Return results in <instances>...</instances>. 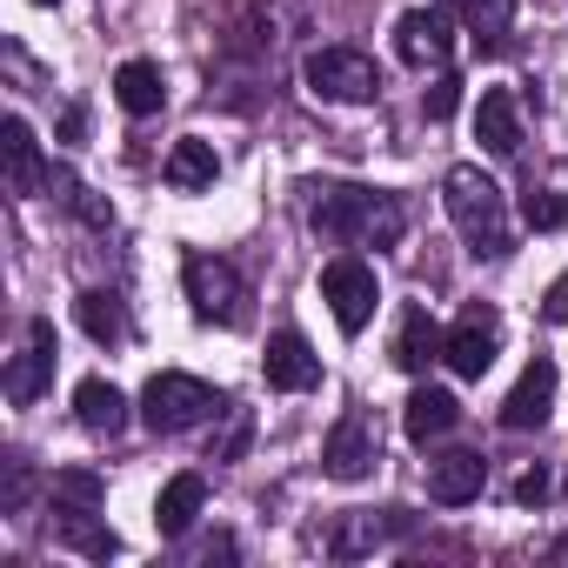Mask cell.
Here are the masks:
<instances>
[{
  "instance_id": "obj_10",
  "label": "cell",
  "mask_w": 568,
  "mask_h": 568,
  "mask_svg": "<svg viewBox=\"0 0 568 568\" xmlns=\"http://www.w3.org/2000/svg\"><path fill=\"white\" fill-rule=\"evenodd\" d=\"M375 462H382V442H375V422L362 415V408H348L335 428H328V448H322V468L335 475V481H368L375 475Z\"/></svg>"
},
{
  "instance_id": "obj_12",
  "label": "cell",
  "mask_w": 568,
  "mask_h": 568,
  "mask_svg": "<svg viewBox=\"0 0 568 568\" xmlns=\"http://www.w3.org/2000/svg\"><path fill=\"white\" fill-rule=\"evenodd\" d=\"M0 161H8V194H41L48 161H41V141H34V128H28V114H8V121H0Z\"/></svg>"
},
{
  "instance_id": "obj_18",
  "label": "cell",
  "mask_w": 568,
  "mask_h": 568,
  "mask_svg": "<svg viewBox=\"0 0 568 568\" xmlns=\"http://www.w3.org/2000/svg\"><path fill=\"white\" fill-rule=\"evenodd\" d=\"M455 422H462V402H455L448 388H415V395H408V408H402L408 442H442Z\"/></svg>"
},
{
  "instance_id": "obj_31",
  "label": "cell",
  "mask_w": 568,
  "mask_h": 568,
  "mask_svg": "<svg viewBox=\"0 0 568 568\" xmlns=\"http://www.w3.org/2000/svg\"><path fill=\"white\" fill-rule=\"evenodd\" d=\"M34 8H61V0H34Z\"/></svg>"
},
{
  "instance_id": "obj_4",
  "label": "cell",
  "mask_w": 568,
  "mask_h": 568,
  "mask_svg": "<svg viewBox=\"0 0 568 568\" xmlns=\"http://www.w3.org/2000/svg\"><path fill=\"white\" fill-rule=\"evenodd\" d=\"M302 81L315 101H335V108H362L382 94V68L362 54V48H315L302 61Z\"/></svg>"
},
{
  "instance_id": "obj_14",
  "label": "cell",
  "mask_w": 568,
  "mask_h": 568,
  "mask_svg": "<svg viewBox=\"0 0 568 568\" xmlns=\"http://www.w3.org/2000/svg\"><path fill=\"white\" fill-rule=\"evenodd\" d=\"M481 481H488V462H481V455H468V448H455V455L428 462V495H435L442 508L475 501V495H481Z\"/></svg>"
},
{
  "instance_id": "obj_29",
  "label": "cell",
  "mask_w": 568,
  "mask_h": 568,
  "mask_svg": "<svg viewBox=\"0 0 568 568\" xmlns=\"http://www.w3.org/2000/svg\"><path fill=\"white\" fill-rule=\"evenodd\" d=\"M548 488H555V481H548V468H528V475L515 481V501H528V508H535V501H548Z\"/></svg>"
},
{
  "instance_id": "obj_8",
  "label": "cell",
  "mask_w": 568,
  "mask_h": 568,
  "mask_svg": "<svg viewBox=\"0 0 568 568\" xmlns=\"http://www.w3.org/2000/svg\"><path fill=\"white\" fill-rule=\"evenodd\" d=\"M395 54L408 61V68H448V54H455V14L442 8H408L402 21H395Z\"/></svg>"
},
{
  "instance_id": "obj_19",
  "label": "cell",
  "mask_w": 568,
  "mask_h": 568,
  "mask_svg": "<svg viewBox=\"0 0 568 568\" xmlns=\"http://www.w3.org/2000/svg\"><path fill=\"white\" fill-rule=\"evenodd\" d=\"M442 348H448V335L435 328V315H428V308H408L402 328H395V362H402L408 375H422L428 362H442Z\"/></svg>"
},
{
  "instance_id": "obj_28",
  "label": "cell",
  "mask_w": 568,
  "mask_h": 568,
  "mask_svg": "<svg viewBox=\"0 0 568 568\" xmlns=\"http://www.w3.org/2000/svg\"><path fill=\"white\" fill-rule=\"evenodd\" d=\"M521 214H528V227H561V221H568V201H561V194H528Z\"/></svg>"
},
{
  "instance_id": "obj_5",
  "label": "cell",
  "mask_w": 568,
  "mask_h": 568,
  "mask_svg": "<svg viewBox=\"0 0 568 568\" xmlns=\"http://www.w3.org/2000/svg\"><path fill=\"white\" fill-rule=\"evenodd\" d=\"M181 288H187V302H194L201 322H221V328H241V322H247V281L234 274V261H221V254H187Z\"/></svg>"
},
{
  "instance_id": "obj_26",
  "label": "cell",
  "mask_w": 568,
  "mask_h": 568,
  "mask_svg": "<svg viewBox=\"0 0 568 568\" xmlns=\"http://www.w3.org/2000/svg\"><path fill=\"white\" fill-rule=\"evenodd\" d=\"M54 508H101V475L61 468V475H54Z\"/></svg>"
},
{
  "instance_id": "obj_17",
  "label": "cell",
  "mask_w": 568,
  "mask_h": 568,
  "mask_svg": "<svg viewBox=\"0 0 568 568\" xmlns=\"http://www.w3.org/2000/svg\"><path fill=\"white\" fill-rule=\"evenodd\" d=\"M74 415H81L88 435H121V428H128V395H121L114 382L88 375V382L74 388Z\"/></svg>"
},
{
  "instance_id": "obj_20",
  "label": "cell",
  "mask_w": 568,
  "mask_h": 568,
  "mask_svg": "<svg viewBox=\"0 0 568 568\" xmlns=\"http://www.w3.org/2000/svg\"><path fill=\"white\" fill-rule=\"evenodd\" d=\"M201 501H207V481H201V475H174V481L154 495V528H161V535H187L194 515H201Z\"/></svg>"
},
{
  "instance_id": "obj_30",
  "label": "cell",
  "mask_w": 568,
  "mask_h": 568,
  "mask_svg": "<svg viewBox=\"0 0 568 568\" xmlns=\"http://www.w3.org/2000/svg\"><path fill=\"white\" fill-rule=\"evenodd\" d=\"M541 308H548V322H568V274L548 288V302H541Z\"/></svg>"
},
{
  "instance_id": "obj_25",
  "label": "cell",
  "mask_w": 568,
  "mask_h": 568,
  "mask_svg": "<svg viewBox=\"0 0 568 568\" xmlns=\"http://www.w3.org/2000/svg\"><path fill=\"white\" fill-rule=\"evenodd\" d=\"M388 528H395V521H375V515H348V521L328 535V555H342V561H348V555H368V548H382V541H388Z\"/></svg>"
},
{
  "instance_id": "obj_2",
  "label": "cell",
  "mask_w": 568,
  "mask_h": 568,
  "mask_svg": "<svg viewBox=\"0 0 568 568\" xmlns=\"http://www.w3.org/2000/svg\"><path fill=\"white\" fill-rule=\"evenodd\" d=\"M442 207L475 254H508V201H501L495 174H481L475 161H455L442 174Z\"/></svg>"
},
{
  "instance_id": "obj_15",
  "label": "cell",
  "mask_w": 568,
  "mask_h": 568,
  "mask_svg": "<svg viewBox=\"0 0 568 568\" xmlns=\"http://www.w3.org/2000/svg\"><path fill=\"white\" fill-rule=\"evenodd\" d=\"M475 141H481L488 154H515V148H521V108H515L508 88H488V94H481V108H475Z\"/></svg>"
},
{
  "instance_id": "obj_11",
  "label": "cell",
  "mask_w": 568,
  "mask_h": 568,
  "mask_svg": "<svg viewBox=\"0 0 568 568\" xmlns=\"http://www.w3.org/2000/svg\"><path fill=\"white\" fill-rule=\"evenodd\" d=\"M54 322L48 315H34L28 322V342H21V355H14V368H8V402L14 408H28V402H41V388L54 382Z\"/></svg>"
},
{
  "instance_id": "obj_16",
  "label": "cell",
  "mask_w": 568,
  "mask_h": 568,
  "mask_svg": "<svg viewBox=\"0 0 568 568\" xmlns=\"http://www.w3.org/2000/svg\"><path fill=\"white\" fill-rule=\"evenodd\" d=\"M114 101H121V114H134V121L161 114V101H168L161 68H154V61H121V68H114Z\"/></svg>"
},
{
  "instance_id": "obj_24",
  "label": "cell",
  "mask_w": 568,
  "mask_h": 568,
  "mask_svg": "<svg viewBox=\"0 0 568 568\" xmlns=\"http://www.w3.org/2000/svg\"><path fill=\"white\" fill-rule=\"evenodd\" d=\"M442 8L462 21V28H475V34H508V21H515V0H442Z\"/></svg>"
},
{
  "instance_id": "obj_7",
  "label": "cell",
  "mask_w": 568,
  "mask_h": 568,
  "mask_svg": "<svg viewBox=\"0 0 568 568\" xmlns=\"http://www.w3.org/2000/svg\"><path fill=\"white\" fill-rule=\"evenodd\" d=\"M495 355H501V315H495L488 302L462 308V322L448 328V348H442V362H448L462 382H481V375L495 368Z\"/></svg>"
},
{
  "instance_id": "obj_27",
  "label": "cell",
  "mask_w": 568,
  "mask_h": 568,
  "mask_svg": "<svg viewBox=\"0 0 568 568\" xmlns=\"http://www.w3.org/2000/svg\"><path fill=\"white\" fill-rule=\"evenodd\" d=\"M422 108H428V121H448V114L462 108V81H448V74H442V81L422 94Z\"/></svg>"
},
{
  "instance_id": "obj_23",
  "label": "cell",
  "mask_w": 568,
  "mask_h": 568,
  "mask_svg": "<svg viewBox=\"0 0 568 568\" xmlns=\"http://www.w3.org/2000/svg\"><path fill=\"white\" fill-rule=\"evenodd\" d=\"M74 322L94 335V342H128V308H121V295H108V288H88L81 302H74Z\"/></svg>"
},
{
  "instance_id": "obj_3",
  "label": "cell",
  "mask_w": 568,
  "mask_h": 568,
  "mask_svg": "<svg viewBox=\"0 0 568 568\" xmlns=\"http://www.w3.org/2000/svg\"><path fill=\"white\" fill-rule=\"evenodd\" d=\"M227 402L201 382V375H154L148 388H141V422L154 428V435H181V428H201L207 415H221Z\"/></svg>"
},
{
  "instance_id": "obj_9",
  "label": "cell",
  "mask_w": 568,
  "mask_h": 568,
  "mask_svg": "<svg viewBox=\"0 0 568 568\" xmlns=\"http://www.w3.org/2000/svg\"><path fill=\"white\" fill-rule=\"evenodd\" d=\"M261 382H267L274 395H308V388L322 382V355L308 348V335H302V328H274V335H267Z\"/></svg>"
},
{
  "instance_id": "obj_1",
  "label": "cell",
  "mask_w": 568,
  "mask_h": 568,
  "mask_svg": "<svg viewBox=\"0 0 568 568\" xmlns=\"http://www.w3.org/2000/svg\"><path fill=\"white\" fill-rule=\"evenodd\" d=\"M308 227L328 247H362V241L395 247L402 227H408V207L395 194H382V187H322L315 207H308Z\"/></svg>"
},
{
  "instance_id": "obj_13",
  "label": "cell",
  "mask_w": 568,
  "mask_h": 568,
  "mask_svg": "<svg viewBox=\"0 0 568 568\" xmlns=\"http://www.w3.org/2000/svg\"><path fill=\"white\" fill-rule=\"evenodd\" d=\"M548 408H555V362L535 355V362L521 368V382L508 388V402H501V428H515V435H521V428H541Z\"/></svg>"
},
{
  "instance_id": "obj_6",
  "label": "cell",
  "mask_w": 568,
  "mask_h": 568,
  "mask_svg": "<svg viewBox=\"0 0 568 568\" xmlns=\"http://www.w3.org/2000/svg\"><path fill=\"white\" fill-rule=\"evenodd\" d=\"M322 302L335 308L342 335H362V328L375 322V302H382V281H375V267H368L362 254H335V261L322 267Z\"/></svg>"
},
{
  "instance_id": "obj_21",
  "label": "cell",
  "mask_w": 568,
  "mask_h": 568,
  "mask_svg": "<svg viewBox=\"0 0 568 568\" xmlns=\"http://www.w3.org/2000/svg\"><path fill=\"white\" fill-rule=\"evenodd\" d=\"M214 174H221L214 141H174V154H168V187L201 194V187H214Z\"/></svg>"
},
{
  "instance_id": "obj_22",
  "label": "cell",
  "mask_w": 568,
  "mask_h": 568,
  "mask_svg": "<svg viewBox=\"0 0 568 568\" xmlns=\"http://www.w3.org/2000/svg\"><path fill=\"white\" fill-rule=\"evenodd\" d=\"M101 508H54V535L68 541V548H81V555H94V561H108L121 541H114V528L108 521H94Z\"/></svg>"
}]
</instances>
